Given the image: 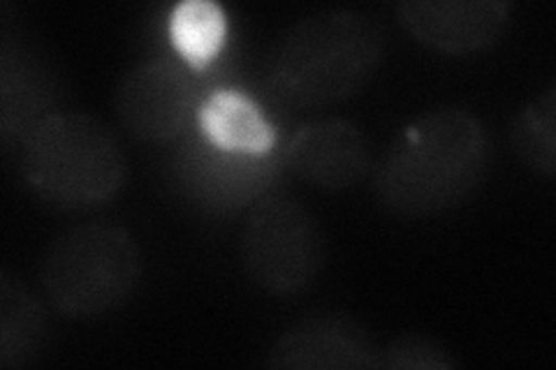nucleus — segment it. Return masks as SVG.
Here are the masks:
<instances>
[{"instance_id": "f257e3e1", "label": "nucleus", "mask_w": 556, "mask_h": 370, "mask_svg": "<svg viewBox=\"0 0 556 370\" xmlns=\"http://www.w3.org/2000/svg\"><path fill=\"white\" fill-rule=\"evenodd\" d=\"M482 120L462 107L417 116L382 155L374 174L380 206L402 218H429L459 206L490 167Z\"/></svg>"}, {"instance_id": "f03ea898", "label": "nucleus", "mask_w": 556, "mask_h": 370, "mask_svg": "<svg viewBox=\"0 0 556 370\" xmlns=\"http://www.w3.org/2000/svg\"><path fill=\"white\" fill-rule=\"evenodd\" d=\"M388 35L371 14L325 10L290 24L267 51L263 81L292 110H323L353 98L386 59Z\"/></svg>"}, {"instance_id": "7ed1b4c3", "label": "nucleus", "mask_w": 556, "mask_h": 370, "mask_svg": "<svg viewBox=\"0 0 556 370\" xmlns=\"http://www.w3.org/2000/svg\"><path fill=\"white\" fill-rule=\"evenodd\" d=\"M22 167L38 195L61 208L112 200L126 179V157L104 120L86 112H49L22 139Z\"/></svg>"}, {"instance_id": "20e7f679", "label": "nucleus", "mask_w": 556, "mask_h": 370, "mask_svg": "<svg viewBox=\"0 0 556 370\" xmlns=\"http://www.w3.org/2000/svg\"><path fill=\"white\" fill-rule=\"evenodd\" d=\"M142 278V253L124 227L86 222L51 241L40 267L49 306L70 320H96L124 306Z\"/></svg>"}, {"instance_id": "39448f33", "label": "nucleus", "mask_w": 556, "mask_h": 370, "mask_svg": "<svg viewBox=\"0 0 556 370\" xmlns=\"http://www.w3.org/2000/svg\"><path fill=\"white\" fill-rule=\"evenodd\" d=\"M239 253L253 285L276 296H292L318 278L325 241L318 220L300 200L267 195L249 208Z\"/></svg>"}, {"instance_id": "423d86ee", "label": "nucleus", "mask_w": 556, "mask_h": 370, "mask_svg": "<svg viewBox=\"0 0 556 370\" xmlns=\"http://www.w3.org/2000/svg\"><path fill=\"white\" fill-rule=\"evenodd\" d=\"M195 86L186 69L169 59L137 63L118 81L114 107L124 128L144 142L177 137L190 114Z\"/></svg>"}, {"instance_id": "0eeeda50", "label": "nucleus", "mask_w": 556, "mask_h": 370, "mask_svg": "<svg viewBox=\"0 0 556 370\" xmlns=\"http://www.w3.org/2000/svg\"><path fill=\"white\" fill-rule=\"evenodd\" d=\"M380 347L353 317L313 312L288 327L267 352V366L281 370H371Z\"/></svg>"}, {"instance_id": "6e6552de", "label": "nucleus", "mask_w": 556, "mask_h": 370, "mask_svg": "<svg viewBox=\"0 0 556 370\" xmlns=\"http://www.w3.org/2000/svg\"><path fill=\"white\" fill-rule=\"evenodd\" d=\"M396 20L417 42L441 54H473L494 44L510 20L506 0H402Z\"/></svg>"}, {"instance_id": "1a4fd4ad", "label": "nucleus", "mask_w": 556, "mask_h": 370, "mask_svg": "<svg viewBox=\"0 0 556 370\" xmlns=\"http://www.w3.org/2000/svg\"><path fill=\"white\" fill-rule=\"evenodd\" d=\"M286 161L300 179L332 192L357 186L371 171L367 137L345 118L306 123L288 142Z\"/></svg>"}, {"instance_id": "9d476101", "label": "nucleus", "mask_w": 556, "mask_h": 370, "mask_svg": "<svg viewBox=\"0 0 556 370\" xmlns=\"http://www.w3.org/2000/svg\"><path fill=\"white\" fill-rule=\"evenodd\" d=\"M208 142L230 153L260 155L276 142V130L255 100L235 88H218L198 112Z\"/></svg>"}, {"instance_id": "9b49d317", "label": "nucleus", "mask_w": 556, "mask_h": 370, "mask_svg": "<svg viewBox=\"0 0 556 370\" xmlns=\"http://www.w3.org/2000/svg\"><path fill=\"white\" fill-rule=\"evenodd\" d=\"M47 339L42 304L20 278L0 271V368H22L40 357Z\"/></svg>"}, {"instance_id": "f8f14e48", "label": "nucleus", "mask_w": 556, "mask_h": 370, "mask_svg": "<svg viewBox=\"0 0 556 370\" xmlns=\"http://www.w3.org/2000/svg\"><path fill=\"white\" fill-rule=\"evenodd\" d=\"M167 30L181 59L193 69H202L223 49L228 14L214 0H181L169 14Z\"/></svg>"}, {"instance_id": "ddd939ff", "label": "nucleus", "mask_w": 556, "mask_h": 370, "mask_svg": "<svg viewBox=\"0 0 556 370\" xmlns=\"http://www.w3.org/2000/svg\"><path fill=\"white\" fill-rule=\"evenodd\" d=\"M513 146L535 171L556 174V84L529 102L513 123Z\"/></svg>"}, {"instance_id": "4468645a", "label": "nucleus", "mask_w": 556, "mask_h": 370, "mask_svg": "<svg viewBox=\"0 0 556 370\" xmlns=\"http://www.w3.org/2000/svg\"><path fill=\"white\" fill-rule=\"evenodd\" d=\"M457 366V359L441 343L422 333H402L380 347L378 355V368L390 370H452Z\"/></svg>"}]
</instances>
